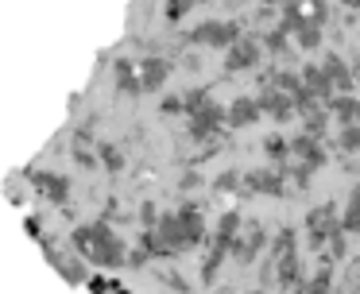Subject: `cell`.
Instances as JSON below:
<instances>
[{"instance_id": "cell-25", "label": "cell", "mask_w": 360, "mask_h": 294, "mask_svg": "<svg viewBox=\"0 0 360 294\" xmlns=\"http://www.w3.org/2000/svg\"><path fill=\"white\" fill-rule=\"evenodd\" d=\"M143 260H148L143 252H132V255H128V267H143Z\"/></svg>"}, {"instance_id": "cell-8", "label": "cell", "mask_w": 360, "mask_h": 294, "mask_svg": "<svg viewBox=\"0 0 360 294\" xmlns=\"http://www.w3.org/2000/svg\"><path fill=\"white\" fill-rule=\"evenodd\" d=\"M140 77H143V89H159L167 82V62L163 58H148L140 66Z\"/></svg>"}, {"instance_id": "cell-17", "label": "cell", "mask_w": 360, "mask_h": 294, "mask_svg": "<svg viewBox=\"0 0 360 294\" xmlns=\"http://www.w3.org/2000/svg\"><path fill=\"white\" fill-rule=\"evenodd\" d=\"M298 43H302L306 51H310V46H318V43H321V31H318V23H314V27H310V23H302V27H298Z\"/></svg>"}, {"instance_id": "cell-26", "label": "cell", "mask_w": 360, "mask_h": 294, "mask_svg": "<svg viewBox=\"0 0 360 294\" xmlns=\"http://www.w3.org/2000/svg\"><path fill=\"white\" fill-rule=\"evenodd\" d=\"M217 294H236V290H229V286H221V290Z\"/></svg>"}, {"instance_id": "cell-27", "label": "cell", "mask_w": 360, "mask_h": 294, "mask_svg": "<svg viewBox=\"0 0 360 294\" xmlns=\"http://www.w3.org/2000/svg\"><path fill=\"white\" fill-rule=\"evenodd\" d=\"M252 294H264V290H252Z\"/></svg>"}, {"instance_id": "cell-19", "label": "cell", "mask_w": 360, "mask_h": 294, "mask_svg": "<svg viewBox=\"0 0 360 294\" xmlns=\"http://www.w3.org/2000/svg\"><path fill=\"white\" fill-rule=\"evenodd\" d=\"M182 101H186V113H198V108L205 105V89H194V93H186Z\"/></svg>"}, {"instance_id": "cell-4", "label": "cell", "mask_w": 360, "mask_h": 294, "mask_svg": "<svg viewBox=\"0 0 360 294\" xmlns=\"http://www.w3.org/2000/svg\"><path fill=\"white\" fill-rule=\"evenodd\" d=\"M295 101H290V93L287 89H267L264 97H259V108H264V113H271L275 120H287L290 113H295Z\"/></svg>"}, {"instance_id": "cell-3", "label": "cell", "mask_w": 360, "mask_h": 294, "mask_svg": "<svg viewBox=\"0 0 360 294\" xmlns=\"http://www.w3.org/2000/svg\"><path fill=\"white\" fill-rule=\"evenodd\" d=\"M27 182H32L43 198H51V201H63L66 190H70V182L58 178V174H51V170H35V174H27Z\"/></svg>"}, {"instance_id": "cell-5", "label": "cell", "mask_w": 360, "mask_h": 294, "mask_svg": "<svg viewBox=\"0 0 360 294\" xmlns=\"http://www.w3.org/2000/svg\"><path fill=\"white\" fill-rule=\"evenodd\" d=\"M259 113H264V108H259V101H248V97H240V101H233V108L225 113V120L233 124V128H240V124L256 120Z\"/></svg>"}, {"instance_id": "cell-1", "label": "cell", "mask_w": 360, "mask_h": 294, "mask_svg": "<svg viewBox=\"0 0 360 294\" xmlns=\"http://www.w3.org/2000/svg\"><path fill=\"white\" fill-rule=\"evenodd\" d=\"M74 244H78L94 263H105V267H109V263H124L120 260V255H124L120 252V240L109 232V224H89V229H82L78 236H74Z\"/></svg>"}, {"instance_id": "cell-6", "label": "cell", "mask_w": 360, "mask_h": 294, "mask_svg": "<svg viewBox=\"0 0 360 294\" xmlns=\"http://www.w3.org/2000/svg\"><path fill=\"white\" fill-rule=\"evenodd\" d=\"M256 58H259V46L236 39V43H233V54H229V70H244V66H252Z\"/></svg>"}, {"instance_id": "cell-2", "label": "cell", "mask_w": 360, "mask_h": 294, "mask_svg": "<svg viewBox=\"0 0 360 294\" xmlns=\"http://www.w3.org/2000/svg\"><path fill=\"white\" fill-rule=\"evenodd\" d=\"M194 43H210V46H233L236 39H240V27L236 23H202V27H194Z\"/></svg>"}, {"instance_id": "cell-13", "label": "cell", "mask_w": 360, "mask_h": 294, "mask_svg": "<svg viewBox=\"0 0 360 294\" xmlns=\"http://www.w3.org/2000/svg\"><path fill=\"white\" fill-rule=\"evenodd\" d=\"M326 70H329V77H333V85H341V89H349V85H352V74H349V66H345L341 58H333V54H329Z\"/></svg>"}, {"instance_id": "cell-18", "label": "cell", "mask_w": 360, "mask_h": 294, "mask_svg": "<svg viewBox=\"0 0 360 294\" xmlns=\"http://www.w3.org/2000/svg\"><path fill=\"white\" fill-rule=\"evenodd\" d=\"M101 159H105V167H109V170H120V162H124V159H120V151H117V147H109V143L101 147Z\"/></svg>"}, {"instance_id": "cell-15", "label": "cell", "mask_w": 360, "mask_h": 294, "mask_svg": "<svg viewBox=\"0 0 360 294\" xmlns=\"http://www.w3.org/2000/svg\"><path fill=\"white\" fill-rule=\"evenodd\" d=\"M329 263H321L318 271H314V279H310V294H329Z\"/></svg>"}, {"instance_id": "cell-7", "label": "cell", "mask_w": 360, "mask_h": 294, "mask_svg": "<svg viewBox=\"0 0 360 294\" xmlns=\"http://www.w3.org/2000/svg\"><path fill=\"white\" fill-rule=\"evenodd\" d=\"M217 124H221V113H217V108H198V113H194V120H190V136H194V139H202L205 136V132H210V128H217Z\"/></svg>"}, {"instance_id": "cell-24", "label": "cell", "mask_w": 360, "mask_h": 294, "mask_svg": "<svg viewBox=\"0 0 360 294\" xmlns=\"http://www.w3.org/2000/svg\"><path fill=\"white\" fill-rule=\"evenodd\" d=\"M140 217H143V224H151V221H155V205H151V201H143Z\"/></svg>"}, {"instance_id": "cell-11", "label": "cell", "mask_w": 360, "mask_h": 294, "mask_svg": "<svg viewBox=\"0 0 360 294\" xmlns=\"http://www.w3.org/2000/svg\"><path fill=\"white\" fill-rule=\"evenodd\" d=\"M244 182H248V190H264V193H279L283 190V178L271 174V170H252Z\"/></svg>"}, {"instance_id": "cell-16", "label": "cell", "mask_w": 360, "mask_h": 294, "mask_svg": "<svg viewBox=\"0 0 360 294\" xmlns=\"http://www.w3.org/2000/svg\"><path fill=\"white\" fill-rule=\"evenodd\" d=\"M341 147H345V151H360V124H345Z\"/></svg>"}, {"instance_id": "cell-20", "label": "cell", "mask_w": 360, "mask_h": 294, "mask_svg": "<svg viewBox=\"0 0 360 294\" xmlns=\"http://www.w3.org/2000/svg\"><path fill=\"white\" fill-rule=\"evenodd\" d=\"M236 182H240V174H236V170H225V174L217 178V190H233Z\"/></svg>"}, {"instance_id": "cell-10", "label": "cell", "mask_w": 360, "mask_h": 294, "mask_svg": "<svg viewBox=\"0 0 360 294\" xmlns=\"http://www.w3.org/2000/svg\"><path fill=\"white\" fill-rule=\"evenodd\" d=\"M295 155H302V162H310V167H321V162H326V155H321V147H318V136H298Z\"/></svg>"}, {"instance_id": "cell-22", "label": "cell", "mask_w": 360, "mask_h": 294, "mask_svg": "<svg viewBox=\"0 0 360 294\" xmlns=\"http://www.w3.org/2000/svg\"><path fill=\"white\" fill-rule=\"evenodd\" d=\"M182 108H186V101H182V97H167L163 101V113H182Z\"/></svg>"}, {"instance_id": "cell-21", "label": "cell", "mask_w": 360, "mask_h": 294, "mask_svg": "<svg viewBox=\"0 0 360 294\" xmlns=\"http://www.w3.org/2000/svg\"><path fill=\"white\" fill-rule=\"evenodd\" d=\"M267 155H271V159H283V155H287V143H283V139H267Z\"/></svg>"}, {"instance_id": "cell-9", "label": "cell", "mask_w": 360, "mask_h": 294, "mask_svg": "<svg viewBox=\"0 0 360 294\" xmlns=\"http://www.w3.org/2000/svg\"><path fill=\"white\" fill-rule=\"evenodd\" d=\"M302 77H306V85H310V93H318V97H326V93L333 89V77H329L326 66H306Z\"/></svg>"}, {"instance_id": "cell-12", "label": "cell", "mask_w": 360, "mask_h": 294, "mask_svg": "<svg viewBox=\"0 0 360 294\" xmlns=\"http://www.w3.org/2000/svg\"><path fill=\"white\" fill-rule=\"evenodd\" d=\"M117 85H120L124 93H140V89H143V77H136L132 62H117Z\"/></svg>"}, {"instance_id": "cell-14", "label": "cell", "mask_w": 360, "mask_h": 294, "mask_svg": "<svg viewBox=\"0 0 360 294\" xmlns=\"http://www.w3.org/2000/svg\"><path fill=\"white\" fill-rule=\"evenodd\" d=\"M333 113L341 116L345 124H352V120L360 116V101H356V97H337V101H333Z\"/></svg>"}, {"instance_id": "cell-23", "label": "cell", "mask_w": 360, "mask_h": 294, "mask_svg": "<svg viewBox=\"0 0 360 294\" xmlns=\"http://www.w3.org/2000/svg\"><path fill=\"white\" fill-rule=\"evenodd\" d=\"M198 182H202V178H198V170H186V174H182V190H194Z\"/></svg>"}]
</instances>
